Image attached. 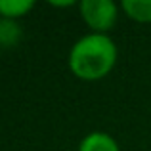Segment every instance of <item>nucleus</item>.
<instances>
[{
	"instance_id": "4",
	"label": "nucleus",
	"mask_w": 151,
	"mask_h": 151,
	"mask_svg": "<svg viewBox=\"0 0 151 151\" xmlns=\"http://www.w3.org/2000/svg\"><path fill=\"white\" fill-rule=\"evenodd\" d=\"M124 14L140 23H151V0H122Z\"/></svg>"
},
{
	"instance_id": "2",
	"label": "nucleus",
	"mask_w": 151,
	"mask_h": 151,
	"mask_svg": "<svg viewBox=\"0 0 151 151\" xmlns=\"http://www.w3.org/2000/svg\"><path fill=\"white\" fill-rule=\"evenodd\" d=\"M82 19L94 33L109 31L117 23V4L113 0H82L78 4Z\"/></svg>"
},
{
	"instance_id": "1",
	"label": "nucleus",
	"mask_w": 151,
	"mask_h": 151,
	"mask_svg": "<svg viewBox=\"0 0 151 151\" xmlns=\"http://www.w3.org/2000/svg\"><path fill=\"white\" fill-rule=\"evenodd\" d=\"M117 61V46L109 35L90 33L78 38L69 52V67L82 81H100Z\"/></svg>"
},
{
	"instance_id": "6",
	"label": "nucleus",
	"mask_w": 151,
	"mask_h": 151,
	"mask_svg": "<svg viewBox=\"0 0 151 151\" xmlns=\"http://www.w3.org/2000/svg\"><path fill=\"white\" fill-rule=\"evenodd\" d=\"M35 6L33 0H0V15L8 19H17Z\"/></svg>"
},
{
	"instance_id": "7",
	"label": "nucleus",
	"mask_w": 151,
	"mask_h": 151,
	"mask_svg": "<svg viewBox=\"0 0 151 151\" xmlns=\"http://www.w3.org/2000/svg\"><path fill=\"white\" fill-rule=\"evenodd\" d=\"M52 6H58V8H67V6H75L73 0H67V2H50Z\"/></svg>"
},
{
	"instance_id": "3",
	"label": "nucleus",
	"mask_w": 151,
	"mask_h": 151,
	"mask_svg": "<svg viewBox=\"0 0 151 151\" xmlns=\"http://www.w3.org/2000/svg\"><path fill=\"white\" fill-rule=\"evenodd\" d=\"M78 151H121L115 138L107 132H90L78 144Z\"/></svg>"
},
{
	"instance_id": "5",
	"label": "nucleus",
	"mask_w": 151,
	"mask_h": 151,
	"mask_svg": "<svg viewBox=\"0 0 151 151\" xmlns=\"http://www.w3.org/2000/svg\"><path fill=\"white\" fill-rule=\"evenodd\" d=\"M21 40V27L15 23V19L0 17V46L12 48Z\"/></svg>"
}]
</instances>
